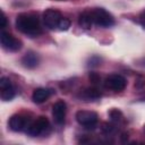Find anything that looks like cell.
<instances>
[{"mask_svg":"<svg viewBox=\"0 0 145 145\" xmlns=\"http://www.w3.org/2000/svg\"><path fill=\"white\" fill-rule=\"evenodd\" d=\"M139 22H140V24L145 27V10L140 12V15H139Z\"/></svg>","mask_w":145,"mask_h":145,"instance_id":"obj_21","label":"cell"},{"mask_svg":"<svg viewBox=\"0 0 145 145\" xmlns=\"http://www.w3.org/2000/svg\"><path fill=\"white\" fill-rule=\"evenodd\" d=\"M49 128H50V122L48 118L44 116H40L35 121L31 122V125L26 129V134L31 137H36L46 133Z\"/></svg>","mask_w":145,"mask_h":145,"instance_id":"obj_4","label":"cell"},{"mask_svg":"<svg viewBox=\"0 0 145 145\" xmlns=\"http://www.w3.org/2000/svg\"><path fill=\"white\" fill-rule=\"evenodd\" d=\"M88 78H89V80H91L93 84H97V83H100V80H101L100 75L96 74V72H89Z\"/></svg>","mask_w":145,"mask_h":145,"instance_id":"obj_18","label":"cell"},{"mask_svg":"<svg viewBox=\"0 0 145 145\" xmlns=\"http://www.w3.org/2000/svg\"><path fill=\"white\" fill-rule=\"evenodd\" d=\"M80 97L84 101H95L101 97V92L96 87H87L80 92Z\"/></svg>","mask_w":145,"mask_h":145,"instance_id":"obj_13","label":"cell"},{"mask_svg":"<svg viewBox=\"0 0 145 145\" xmlns=\"http://www.w3.org/2000/svg\"><path fill=\"white\" fill-rule=\"evenodd\" d=\"M16 28L32 37H35L42 33V27L40 25L37 16L33 14H19L16 18Z\"/></svg>","mask_w":145,"mask_h":145,"instance_id":"obj_1","label":"cell"},{"mask_svg":"<svg viewBox=\"0 0 145 145\" xmlns=\"http://www.w3.org/2000/svg\"><path fill=\"white\" fill-rule=\"evenodd\" d=\"M105 87L113 91V92H121L125 89L126 85H127V80L123 76L119 75V74H113L110 75L106 79H105Z\"/></svg>","mask_w":145,"mask_h":145,"instance_id":"obj_6","label":"cell"},{"mask_svg":"<svg viewBox=\"0 0 145 145\" xmlns=\"http://www.w3.org/2000/svg\"><path fill=\"white\" fill-rule=\"evenodd\" d=\"M144 131H145V125H144Z\"/></svg>","mask_w":145,"mask_h":145,"instance_id":"obj_23","label":"cell"},{"mask_svg":"<svg viewBox=\"0 0 145 145\" xmlns=\"http://www.w3.org/2000/svg\"><path fill=\"white\" fill-rule=\"evenodd\" d=\"M91 14H92L94 24L100 27H111L114 24L113 16L103 8H95L91 10Z\"/></svg>","mask_w":145,"mask_h":145,"instance_id":"obj_3","label":"cell"},{"mask_svg":"<svg viewBox=\"0 0 145 145\" xmlns=\"http://www.w3.org/2000/svg\"><path fill=\"white\" fill-rule=\"evenodd\" d=\"M0 96L2 101H10L15 97V87L8 77L0 78Z\"/></svg>","mask_w":145,"mask_h":145,"instance_id":"obj_8","label":"cell"},{"mask_svg":"<svg viewBox=\"0 0 145 145\" xmlns=\"http://www.w3.org/2000/svg\"><path fill=\"white\" fill-rule=\"evenodd\" d=\"M78 24H79V26L82 28H85V29L91 28L92 25L94 24L91 11H84V12H82L79 15V17H78Z\"/></svg>","mask_w":145,"mask_h":145,"instance_id":"obj_14","label":"cell"},{"mask_svg":"<svg viewBox=\"0 0 145 145\" xmlns=\"http://www.w3.org/2000/svg\"><path fill=\"white\" fill-rule=\"evenodd\" d=\"M101 130H102V133H103L104 135H106V136H111V135L114 133L116 128H114V126L111 125V123L103 122V123H102V127H101Z\"/></svg>","mask_w":145,"mask_h":145,"instance_id":"obj_16","label":"cell"},{"mask_svg":"<svg viewBox=\"0 0 145 145\" xmlns=\"http://www.w3.org/2000/svg\"><path fill=\"white\" fill-rule=\"evenodd\" d=\"M69 27H70V20H69L68 18L62 17V18L60 19V22H59L58 28H59L60 31H67Z\"/></svg>","mask_w":145,"mask_h":145,"instance_id":"obj_17","label":"cell"},{"mask_svg":"<svg viewBox=\"0 0 145 145\" xmlns=\"http://www.w3.org/2000/svg\"><path fill=\"white\" fill-rule=\"evenodd\" d=\"M99 65H101V58L94 56V57H92V58L89 59V63H88V66H91V67H95V66H99Z\"/></svg>","mask_w":145,"mask_h":145,"instance_id":"obj_19","label":"cell"},{"mask_svg":"<svg viewBox=\"0 0 145 145\" xmlns=\"http://www.w3.org/2000/svg\"><path fill=\"white\" fill-rule=\"evenodd\" d=\"M58 1H60V0H58Z\"/></svg>","mask_w":145,"mask_h":145,"instance_id":"obj_24","label":"cell"},{"mask_svg":"<svg viewBox=\"0 0 145 145\" xmlns=\"http://www.w3.org/2000/svg\"><path fill=\"white\" fill-rule=\"evenodd\" d=\"M40 62V58L39 54L33 52V51H28L24 54V57L22 58V63L24 67L28 68V69H33L35 68Z\"/></svg>","mask_w":145,"mask_h":145,"instance_id":"obj_12","label":"cell"},{"mask_svg":"<svg viewBox=\"0 0 145 145\" xmlns=\"http://www.w3.org/2000/svg\"><path fill=\"white\" fill-rule=\"evenodd\" d=\"M0 42L5 50L7 51H18L22 48V42L12 36L10 33L2 31L0 35Z\"/></svg>","mask_w":145,"mask_h":145,"instance_id":"obj_5","label":"cell"},{"mask_svg":"<svg viewBox=\"0 0 145 145\" xmlns=\"http://www.w3.org/2000/svg\"><path fill=\"white\" fill-rule=\"evenodd\" d=\"M97 113L88 110H79L76 112L77 122L85 129H94L97 125Z\"/></svg>","mask_w":145,"mask_h":145,"instance_id":"obj_2","label":"cell"},{"mask_svg":"<svg viewBox=\"0 0 145 145\" xmlns=\"http://www.w3.org/2000/svg\"><path fill=\"white\" fill-rule=\"evenodd\" d=\"M31 122L32 121L28 117H25L22 114H14L9 119L8 126L12 131H22V130L26 131V129L31 125Z\"/></svg>","mask_w":145,"mask_h":145,"instance_id":"obj_7","label":"cell"},{"mask_svg":"<svg viewBox=\"0 0 145 145\" xmlns=\"http://www.w3.org/2000/svg\"><path fill=\"white\" fill-rule=\"evenodd\" d=\"M109 117H110L111 121L114 122V123H120V122L123 121V114L118 109H111L109 111Z\"/></svg>","mask_w":145,"mask_h":145,"instance_id":"obj_15","label":"cell"},{"mask_svg":"<svg viewBox=\"0 0 145 145\" xmlns=\"http://www.w3.org/2000/svg\"><path fill=\"white\" fill-rule=\"evenodd\" d=\"M66 111H67V105H66L65 101L59 100L53 104V106H52V117H53V120L57 125L61 126V125L65 123Z\"/></svg>","mask_w":145,"mask_h":145,"instance_id":"obj_10","label":"cell"},{"mask_svg":"<svg viewBox=\"0 0 145 145\" xmlns=\"http://www.w3.org/2000/svg\"><path fill=\"white\" fill-rule=\"evenodd\" d=\"M126 138H128V134L127 133H122L121 134V142L125 143L126 142Z\"/></svg>","mask_w":145,"mask_h":145,"instance_id":"obj_22","label":"cell"},{"mask_svg":"<svg viewBox=\"0 0 145 145\" xmlns=\"http://www.w3.org/2000/svg\"><path fill=\"white\" fill-rule=\"evenodd\" d=\"M6 25H7V18H6V15H5V12L1 10V25H0L1 29H3V28L6 27Z\"/></svg>","mask_w":145,"mask_h":145,"instance_id":"obj_20","label":"cell"},{"mask_svg":"<svg viewBox=\"0 0 145 145\" xmlns=\"http://www.w3.org/2000/svg\"><path fill=\"white\" fill-rule=\"evenodd\" d=\"M61 18H62V16H61L60 11H58L56 9H46L43 14L44 25L50 29H54L56 27H58Z\"/></svg>","mask_w":145,"mask_h":145,"instance_id":"obj_9","label":"cell"},{"mask_svg":"<svg viewBox=\"0 0 145 145\" xmlns=\"http://www.w3.org/2000/svg\"><path fill=\"white\" fill-rule=\"evenodd\" d=\"M53 94V89L51 88H44V87H39V88H35L33 94H32V100L34 103H43L45 102L51 95Z\"/></svg>","mask_w":145,"mask_h":145,"instance_id":"obj_11","label":"cell"}]
</instances>
